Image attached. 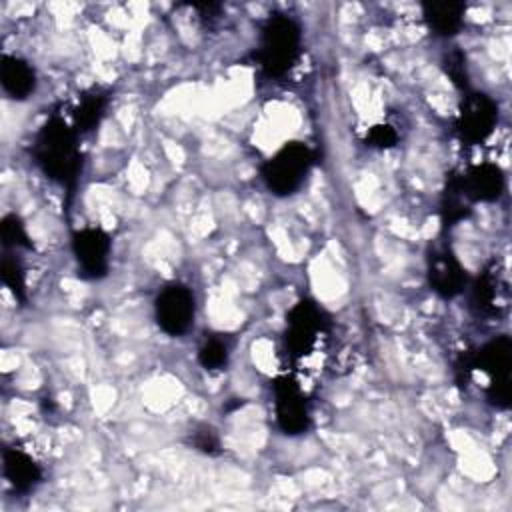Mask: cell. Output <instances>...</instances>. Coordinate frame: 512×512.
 Wrapping results in <instances>:
<instances>
[{"label": "cell", "mask_w": 512, "mask_h": 512, "mask_svg": "<svg viewBox=\"0 0 512 512\" xmlns=\"http://www.w3.org/2000/svg\"><path fill=\"white\" fill-rule=\"evenodd\" d=\"M78 136L74 126L56 114L40 128L34 140L36 164L50 180L66 188H72L80 174Z\"/></svg>", "instance_id": "6da1fadb"}, {"label": "cell", "mask_w": 512, "mask_h": 512, "mask_svg": "<svg viewBox=\"0 0 512 512\" xmlns=\"http://www.w3.org/2000/svg\"><path fill=\"white\" fill-rule=\"evenodd\" d=\"M300 40V26L290 16H270L262 28L258 46V64L262 72L270 78L284 76L300 54Z\"/></svg>", "instance_id": "7a4b0ae2"}, {"label": "cell", "mask_w": 512, "mask_h": 512, "mask_svg": "<svg viewBox=\"0 0 512 512\" xmlns=\"http://www.w3.org/2000/svg\"><path fill=\"white\" fill-rule=\"evenodd\" d=\"M314 164V152L304 142H288L260 168L266 188L278 196L296 192Z\"/></svg>", "instance_id": "3957f363"}, {"label": "cell", "mask_w": 512, "mask_h": 512, "mask_svg": "<svg viewBox=\"0 0 512 512\" xmlns=\"http://www.w3.org/2000/svg\"><path fill=\"white\" fill-rule=\"evenodd\" d=\"M286 326V352L290 358L300 362L320 348V342L328 330V318L320 306L310 300H302L286 314Z\"/></svg>", "instance_id": "277c9868"}, {"label": "cell", "mask_w": 512, "mask_h": 512, "mask_svg": "<svg viewBox=\"0 0 512 512\" xmlns=\"http://www.w3.org/2000/svg\"><path fill=\"white\" fill-rule=\"evenodd\" d=\"M474 368L486 376L488 400L498 408H506L510 404V370H512L510 338L500 336L484 344L470 358V370Z\"/></svg>", "instance_id": "5b68a950"}, {"label": "cell", "mask_w": 512, "mask_h": 512, "mask_svg": "<svg viewBox=\"0 0 512 512\" xmlns=\"http://www.w3.org/2000/svg\"><path fill=\"white\" fill-rule=\"evenodd\" d=\"M154 314L158 326L170 336H182L194 324L196 300L188 286L168 284L164 286L154 302Z\"/></svg>", "instance_id": "8992f818"}, {"label": "cell", "mask_w": 512, "mask_h": 512, "mask_svg": "<svg viewBox=\"0 0 512 512\" xmlns=\"http://www.w3.org/2000/svg\"><path fill=\"white\" fill-rule=\"evenodd\" d=\"M272 402L276 422L286 434H302L310 424V406L302 386L290 378L282 376L272 384Z\"/></svg>", "instance_id": "52a82bcc"}, {"label": "cell", "mask_w": 512, "mask_h": 512, "mask_svg": "<svg viewBox=\"0 0 512 512\" xmlns=\"http://www.w3.org/2000/svg\"><path fill=\"white\" fill-rule=\"evenodd\" d=\"M498 122V106L486 94H468L460 106L456 118V132L466 144L484 142L496 128Z\"/></svg>", "instance_id": "ba28073f"}, {"label": "cell", "mask_w": 512, "mask_h": 512, "mask_svg": "<svg viewBox=\"0 0 512 512\" xmlns=\"http://www.w3.org/2000/svg\"><path fill=\"white\" fill-rule=\"evenodd\" d=\"M110 238L100 228H82L72 236V252L82 276L102 278L110 264Z\"/></svg>", "instance_id": "9c48e42d"}, {"label": "cell", "mask_w": 512, "mask_h": 512, "mask_svg": "<svg viewBox=\"0 0 512 512\" xmlns=\"http://www.w3.org/2000/svg\"><path fill=\"white\" fill-rule=\"evenodd\" d=\"M428 282L432 290L444 298H454L466 284V272L450 250V246H436L428 256Z\"/></svg>", "instance_id": "30bf717a"}, {"label": "cell", "mask_w": 512, "mask_h": 512, "mask_svg": "<svg viewBox=\"0 0 512 512\" xmlns=\"http://www.w3.org/2000/svg\"><path fill=\"white\" fill-rule=\"evenodd\" d=\"M456 184L468 202H492L504 190V176L496 164L482 162L458 176Z\"/></svg>", "instance_id": "8fae6325"}, {"label": "cell", "mask_w": 512, "mask_h": 512, "mask_svg": "<svg viewBox=\"0 0 512 512\" xmlns=\"http://www.w3.org/2000/svg\"><path fill=\"white\" fill-rule=\"evenodd\" d=\"M506 302H508V288L494 266L486 270L474 284L470 304L478 312V316L494 318L500 314L502 308H506Z\"/></svg>", "instance_id": "7c38bea8"}, {"label": "cell", "mask_w": 512, "mask_h": 512, "mask_svg": "<svg viewBox=\"0 0 512 512\" xmlns=\"http://www.w3.org/2000/svg\"><path fill=\"white\" fill-rule=\"evenodd\" d=\"M0 82L10 98L26 100L36 90V72L18 56H2Z\"/></svg>", "instance_id": "4fadbf2b"}, {"label": "cell", "mask_w": 512, "mask_h": 512, "mask_svg": "<svg viewBox=\"0 0 512 512\" xmlns=\"http://www.w3.org/2000/svg\"><path fill=\"white\" fill-rule=\"evenodd\" d=\"M2 462L6 480L18 492H30L42 480V470L36 460L20 448H6Z\"/></svg>", "instance_id": "5bb4252c"}, {"label": "cell", "mask_w": 512, "mask_h": 512, "mask_svg": "<svg viewBox=\"0 0 512 512\" xmlns=\"http://www.w3.org/2000/svg\"><path fill=\"white\" fill-rule=\"evenodd\" d=\"M466 6L462 2H426L422 4V14L430 30L438 36H454L464 24Z\"/></svg>", "instance_id": "9a60e30c"}, {"label": "cell", "mask_w": 512, "mask_h": 512, "mask_svg": "<svg viewBox=\"0 0 512 512\" xmlns=\"http://www.w3.org/2000/svg\"><path fill=\"white\" fill-rule=\"evenodd\" d=\"M106 104H108V98L100 92H90V94H84L80 98V102L76 104V108L72 110V118H70V124L74 126V130L78 134H84V132H90L98 126L100 118L104 116V110H106Z\"/></svg>", "instance_id": "2e32d148"}, {"label": "cell", "mask_w": 512, "mask_h": 512, "mask_svg": "<svg viewBox=\"0 0 512 512\" xmlns=\"http://www.w3.org/2000/svg\"><path fill=\"white\" fill-rule=\"evenodd\" d=\"M198 362L206 370H220L228 364V344L222 338L206 340L198 350Z\"/></svg>", "instance_id": "e0dca14e"}, {"label": "cell", "mask_w": 512, "mask_h": 512, "mask_svg": "<svg viewBox=\"0 0 512 512\" xmlns=\"http://www.w3.org/2000/svg\"><path fill=\"white\" fill-rule=\"evenodd\" d=\"M0 276H2V282L14 292V296L24 300V272L16 258H10L8 254L2 258Z\"/></svg>", "instance_id": "ac0fdd59"}, {"label": "cell", "mask_w": 512, "mask_h": 512, "mask_svg": "<svg viewBox=\"0 0 512 512\" xmlns=\"http://www.w3.org/2000/svg\"><path fill=\"white\" fill-rule=\"evenodd\" d=\"M2 242L4 246H30L28 234L24 230V224L20 222L18 216L10 214L2 220Z\"/></svg>", "instance_id": "d6986e66"}, {"label": "cell", "mask_w": 512, "mask_h": 512, "mask_svg": "<svg viewBox=\"0 0 512 512\" xmlns=\"http://www.w3.org/2000/svg\"><path fill=\"white\" fill-rule=\"evenodd\" d=\"M398 142V132L390 124H376L366 132V144L372 148H390Z\"/></svg>", "instance_id": "ffe728a7"}, {"label": "cell", "mask_w": 512, "mask_h": 512, "mask_svg": "<svg viewBox=\"0 0 512 512\" xmlns=\"http://www.w3.org/2000/svg\"><path fill=\"white\" fill-rule=\"evenodd\" d=\"M194 446H196L198 450L206 452V454H212V452H216V448H218V438L214 436L212 430L204 428V430H198V432L194 434Z\"/></svg>", "instance_id": "44dd1931"}]
</instances>
